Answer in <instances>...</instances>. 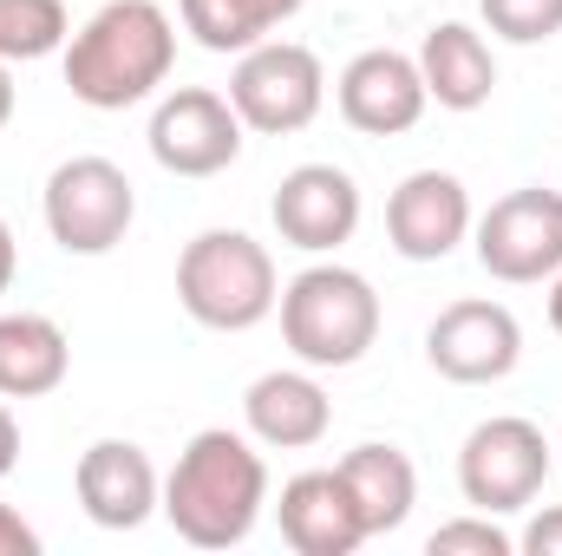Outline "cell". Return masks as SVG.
I'll return each instance as SVG.
<instances>
[{
	"label": "cell",
	"instance_id": "1",
	"mask_svg": "<svg viewBox=\"0 0 562 556\" xmlns=\"http://www.w3.org/2000/svg\"><path fill=\"white\" fill-rule=\"evenodd\" d=\"M262 504H269V465H262L256 438H243L229 425H210L177 452L157 511L170 518V531L183 544L229 551V544H243L256 531Z\"/></svg>",
	"mask_w": 562,
	"mask_h": 556
},
{
	"label": "cell",
	"instance_id": "2",
	"mask_svg": "<svg viewBox=\"0 0 562 556\" xmlns=\"http://www.w3.org/2000/svg\"><path fill=\"white\" fill-rule=\"evenodd\" d=\"M177 66V26L157 0H105L66 40V86L92 112H125L150 99Z\"/></svg>",
	"mask_w": 562,
	"mask_h": 556
},
{
	"label": "cell",
	"instance_id": "3",
	"mask_svg": "<svg viewBox=\"0 0 562 556\" xmlns=\"http://www.w3.org/2000/svg\"><path fill=\"white\" fill-rule=\"evenodd\" d=\"M177 301L196 327L216 334H249L281 308V281L269 243L249 230H203L177 256Z\"/></svg>",
	"mask_w": 562,
	"mask_h": 556
},
{
	"label": "cell",
	"instance_id": "4",
	"mask_svg": "<svg viewBox=\"0 0 562 556\" xmlns=\"http://www.w3.org/2000/svg\"><path fill=\"white\" fill-rule=\"evenodd\" d=\"M281 341L301 367H353L380 341V294L360 269L314 263L281 288Z\"/></svg>",
	"mask_w": 562,
	"mask_h": 556
},
{
	"label": "cell",
	"instance_id": "5",
	"mask_svg": "<svg viewBox=\"0 0 562 556\" xmlns=\"http://www.w3.org/2000/svg\"><path fill=\"white\" fill-rule=\"evenodd\" d=\"M229 105H236L243 132H262V138H294V132H307V125L321 119V105H327L321 53L301 46V40H262V46L236 53Z\"/></svg>",
	"mask_w": 562,
	"mask_h": 556
},
{
	"label": "cell",
	"instance_id": "6",
	"mask_svg": "<svg viewBox=\"0 0 562 556\" xmlns=\"http://www.w3.org/2000/svg\"><path fill=\"white\" fill-rule=\"evenodd\" d=\"M550 458H557V445L543 438L537 419L497 413L484 425H471V438L458 445V491H464L471 511L510 518V511L537 504V491L550 478Z\"/></svg>",
	"mask_w": 562,
	"mask_h": 556
},
{
	"label": "cell",
	"instance_id": "7",
	"mask_svg": "<svg viewBox=\"0 0 562 556\" xmlns=\"http://www.w3.org/2000/svg\"><path fill=\"white\" fill-rule=\"evenodd\" d=\"M40 210L66 256H112L138 223V190L112 157H66L46 177Z\"/></svg>",
	"mask_w": 562,
	"mask_h": 556
},
{
	"label": "cell",
	"instance_id": "8",
	"mask_svg": "<svg viewBox=\"0 0 562 556\" xmlns=\"http://www.w3.org/2000/svg\"><path fill=\"white\" fill-rule=\"evenodd\" d=\"M477 263L497 281H543L562 269V190L524 184L497 197L477 223Z\"/></svg>",
	"mask_w": 562,
	"mask_h": 556
},
{
	"label": "cell",
	"instance_id": "9",
	"mask_svg": "<svg viewBox=\"0 0 562 556\" xmlns=\"http://www.w3.org/2000/svg\"><path fill=\"white\" fill-rule=\"evenodd\" d=\"M150 157L170 177H216L243 157V119L229 105V92L210 86H177L170 99H157L150 112Z\"/></svg>",
	"mask_w": 562,
	"mask_h": 556
},
{
	"label": "cell",
	"instance_id": "10",
	"mask_svg": "<svg viewBox=\"0 0 562 556\" xmlns=\"http://www.w3.org/2000/svg\"><path fill=\"white\" fill-rule=\"evenodd\" d=\"M425 360L451 387H491V380H510L517 374L524 327H517V314L504 301H451L425 327Z\"/></svg>",
	"mask_w": 562,
	"mask_h": 556
},
{
	"label": "cell",
	"instance_id": "11",
	"mask_svg": "<svg viewBox=\"0 0 562 556\" xmlns=\"http://www.w3.org/2000/svg\"><path fill=\"white\" fill-rule=\"evenodd\" d=\"M334 99H340V119L353 125V132H367V138H400V132H413L425 119V73L413 53H393V46H367V53H353L347 59V73H340V86H334Z\"/></svg>",
	"mask_w": 562,
	"mask_h": 556
},
{
	"label": "cell",
	"instance_id": "12",
	"mask_svg": "<svg viewBox=\"0 0 562 556\" xmlns=\"http://www.w3.org/2000/svg\"><path fill=\"white\" fill-rule=\"evenodd\" d=\"M269 216H276V230H281L288 249L327 256V249L353 243V230H360V184H353L340 164H294V170L281 177Z\"/></svg>",
	"mask_w": 562,
	"mask_h": 556
},
{
	"label": "cell",
	"instance_id": "13",
	"mask_svg": "<svg viewBox=\"0 0 562 556\" xmlns=\"http://www.w3.org/2000/svg\"><path fill=\"white\" fill-rule=\"evenodd\" d=\"M72 491H79V511H86L99 531H138L144 518L164 504L157 465H150V452L132 445V438H92V445L79 452Z\"/></svg>",
	"mask_w": 562,
	"mask_h": 556
},
{
	"label": "cell",
	"instance_id": "14",
	"mask_svg": "<svg viewBox=\"0 0 562 556\" xmlns=\"http://www.w3.org/2000/svg\"><path fill=\"white\" fill-rule=\"evenodd\" d=\"M471 236V190L451 170H413L386 197V243L406 263H445Z\"/></svg>",
	"mask_w": 562,
	"mask_h": 556
},
{
	"label": "cell",
	"instance_id": "15",
	"mask_svg": "<svg viewBox=\"0 0 562 556\" xmlns=\"http://www.w3.org/2000/svg\"><path fill=\"white\" fill-rule=\"evenodd\" d=\"M276 518H281V537H288L294 556H353L367 544V524H360V504H353L340 465H334V471H301V478H288Z\"/></svg>",
	"mask_w": 562,
	"mask_h": 556
},
{
	"label": "cell",
	"instance_id": "16",
	"mask_svg": "<svg viewBox=\"0 0 562 556\" xmlns=\"http://www.w3.org/2000/svg\"><path fill=\"white\" fill-rule=\"evenodd\" d=\"M243 419H249V438H256V445L307 452V445L327 438V425H334V400L321 393L314 374H288V367H276V374L249 380V393H243Z\"/></svg>",
	"mask_w": 562,
	"mask_h": 556
},
{
	"label": "cell",
	"instance_id": "17",
	"mask_svg": "<svg viewBox=\"0 0 562 556\" xmlns=\"http://www.w3.org/2000/svg\"><path fill=\"white\" fill-rule=\"evenodd\" d=\"M419 73H425V99L445 105V112H477L491 105L497 92V59H491V40L464 20H445L431 26L419 46Z\"/></svg>",
	"mask_w": 562,
	"mask_h": 556
},
{
	"label": "cell",
	"instance_id": "18",
	"mask_svg": "<svg viewBox=\"0 0 562 556\" xmlns=\"http://www.w3.org/2000/svg\"><path fill=\"white\" fill-rule=\"evenodd\" d=\"M72 374V341L53 314H0V400H40Z\"/></svg>",
	"mask_w": 562,
	"mask_h": 556
},
{
	"label": "cell",
	"instance_id": "19",
	"mask_svg": "<svg viewBox=\"0 0 562 556\" xmlns=\"http://www.w3.org/2000/svg\"><path fill=\"white\" fill-rule=\"evenodd\" d=\"M340 478H347V491H353V504H360L367 537L400 531V524L413 518V504H419V471H413V458H406L400 445H380V438L353 445V452L340 458Z\"/></svg>",
	"mask_w": 562,
	"mask_h": 556
},
{
	"label": "cell",
	"instance_id": "20",
	"mask_svg": "<svg viewBox=\"0 0 562 556\" xmlns=\"http://www.w3.org/2000/svg\"><path fill=\"white\" fill-rule=\"evenodd\" d=\"M307 0H177L183 13V33L203 46V53H249L262 46L276 26H288Z\"/></svg>",
	"mask_w": 562,
	"mask_h": 556
},
{
	"label": "cell",
	"instance_id": "21",
	"mask_svg": "<svg viewBox=\"0 0 562 556\" xmlns=\"http://www.w3.org/2000/svg\"><path fill=\"white\" fill-rule=\"evenodd\" d=\"M72 40L66 0H0V59H46Z\"/></svg>",
	"mask_w": 562,
	"mask_h": 556
},
{
	"label": "cell",
	"instance_id": "22",
	"mask_svg": "<svg viewBox=\"0 0 562 556\" xmlns=\"http://www.w3.org/2000/svg\"><path fill=\"white\" fill-rule=\"evenodd\" d=\"M484 26L510 46H543L562 33V0H477Z\"/></svg>",
	"mask_w": 562,
	"mask_h": 556
},
{
	"label": "cell",
	"instance_id": "23",
	"mask_svg": "<svg viewBox=\"0 0 562 556\" xmlns=\"http://www.w3.org/2000/svg\"><path fill=\"white\" fill-rule=\"evenodd\" d=\"M425 551L431 556H517V537L497 524V518H451V524H438L431 537H425Z\"/></svg>",
	"mask_w": 562,
	"mask_h": 556
},
{
	"label": "cell",
	"instance_id": "24",
	"mask_svg": "<svg viewBox=\"0 0 562 556\" xmlns=\"http://www.w3.org/2000/svg\"><path fill=\"white\" fill-rule=\"evenodd\" d=\"M517 551H524V556H562V504H550V511H537V518L524 524Z\"/></svg>",
	"mask_w": 562,
	"mask_h": 556
},
{
	"label": "cell",
	"instance_id": "25",
	"mask_svg": "<svg viewBox=\"0 0 562 556\" xmlns=\"http://www.w3.org/2000/svg\"><path fill=\"white\" fill-rule=\"evenodd\" d=\"M0 556H40V531L13 504H0Z\"/></svg>",
	"mask_w": 562,
	"mask_h": 556
},
{
	"label": "cell",
	"instance_id": "26",
	"mask_svg": "<svg viewBox=\"0 0 562 556\" xmlns=\"http://www.w3.org/2000/svg\"><path fill=\"white\" fill-rule=\"evenodd\" d=\"M20 465V419L7 413V400H0V478Z\"/></svg>",
	"mask_w": 562,
	"mask_h": 556
},
{
	"label": "cell",
	"instance_id": "27",
	"mask_svg": "<svg viewBox=\"0 0 562 556\" xmlns=\"http://www.w3.org/2000/svg\"><path fill=\"white\" fill-rule=\"evenodd\" d=\"M13 269H20V243H13V230L0 223V294L13 288Z\"/></svg>",
	"mask_w": 562,
	"mask_h": 556
},
{
	"label": "cell",
	"instance_id": "28",
	"mask_svg": "<svg viewBox=\"0 0 562 556\" xmlns=\"http://www.w3.org/2000/svg\"><path fill=\"white\" fill-rule=\"evenodd\" d=\"M13 119V73H7V59H0V125Z\"/></svg>",
	"mask_w": 562,
	"mask_h": 556
},
{
	"label": "cell",
	"instance_id": "29",
	"mask_svg": "<svg viewBox=\"0 0 562 556\" xmlns=\"http://www.w3.org/2000/svg\"><path fill=\"white\" fill-rule=\"evenodd\" d=\"M550 327L562 334V269H557V288H550Z\"/></svg>",
	"mask_w": 562,
	"mask_h": 556
},
{
	"label": "cell",
	"instance_id": "30",
	"mask_svg": "<svg viewBox=\"0 0 562 556\" xmlns=\"http://www.w3.org/2000/svg\"><path fill=\"white\" fill-rule=\"evenodd\" d=\"M557 452H562V445H557Z\"/></svg>",
	"mask_w": 562,
	"mask_h": 556
}]
</instances>
